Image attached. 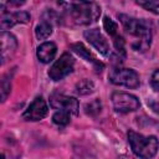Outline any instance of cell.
Returning <instances> with one entry per match:
<instances>
[{
    "instance_id": "6da1fadb",
    "label": "cell",
    "mask_w": 159,
    "mask_h": 159,
    "mask_svg": "<svg viewBox=\"0 0 159 159\" xmlns=\"http://www.w3.org/2000/svg\"><path fill=\"white\" fill-rule=\"evenodd\" d=\"M58 5L63 7L62 19L77 26L91 25L101 15V6L92 1H70Z\"/></svg>"
},
{
    "instance_id": "7a4b0ae2",
    "label": "cell",
    "mask_w": 159,
    "mask_h": 159,
    "mask_svg": "<svg viewBox=\"0 0 159 159\" xmlns=\"http://www.w3.org/2000/svg\"><path fill=\"white\" fill-rule=\"evenodd\" d=\"M118 19L123 25V29L127 34L133 36L135 40L132 42V48L135 52H145L149 50L152 43V25L145 19H137L124 14H119Z\"/></svg>"
},
{
    "instance_id": "3957f363",
    "label": "cell",
    "mask_w": 159,
    "mask_h": 159,
    "mask_svg": "<svg viewBox=\"0 0 159 159\" xmlns=\"http://www.w3.org/2000/svg\"><path fill=\"white\" fill-rule=\"evenodd\" d=\"M128 142L133 153L140 159L154 158L159 149V140L155 135H143L134 130H129Z\"/></svg>"
},
{
    "instance_id": "277c9868",
    "label": "cell",
    "mask_w": 159,
    "mask_h": 159,
    "mask_svg": "<svg viewBox=\"0 0 159 159\" xmlns=\"http://www.w3.org/2000/svg\"><path fill=\"white\" fill-rule=\"evenodd\" d=\"M108 78L116 86H123L132 89L138 88L140 84L139 75L132 68H123V67L113 68L109 72Z\"/></svg>"
},
{
    "instance_id": "5b68a950",
    "label": "cell",
    "mask_w": 159,
    "mask_h": 159,
    "mask_svg": "<svg viewBox=\"0 0 159 159\" xmlns=\"http://www.w3.org/2000/svg\"><path fill=\"white\" fill-rule=\"evenodd\" d=\"M73 67H75V60H73V57L68 52H65L50 67V70H48V77L52 81H61L65 77H67L70 73H72Z\"/></svg>"
},
{
    "instance_id": "8992f818",
    "label": "cell",
    "mask_w": 159,
    "mask_h": 159,
    "mask_svg": "<svg viewBox=\"0 0 159 159\" xmlns=\"http://www.w3.org/2000/svg\"><path fill=\"white\" fill-rule=\"evenodd\" d=\"M112 104L117 113H129L139 109V99L127 92H113L112 93Z\"/></svg>"
},
{
    "instance_id": "52a82bcc",
    "label": "cell",
    "mask_w": 159,
    "mask_h": 159,
    "mask_svg": "<svg viewBox=\"0 0 159 159\" xmlns=\"http://www.w3.org/2000/svg\"><path fill=\"white\" fill-rule=\"evenodd\" d=\"M50 106L56 111H63L73 116H77L80 111L78 101L75 97H70L62 93H52L50 96Z\"/></svg>"
},
{
    "instance_id": "ba28073f",
    "label": "cell",
    "mask_w": 159,
    "mask_h": 159,
    "mask_svg": "<svg viewBox=\"0 0 159 159\" xmlns=\"http://www.w3.org/2000/svg\"><path fill=\"white\" fill-rule=\"evenodd\" d=\"M48 113V107L42 96H37L22 113V118L29 122H37L43 119Z\"/></svg>"
},
{
    "instance_id": "9c48e42d",
    "label": "cell",
    "mask_w": 159,
    "mask_h": 159,
    "mask_svg": "<svg viewBox=\"0 0 159 159\" xmlns=\"http://www.w3.org/2000/svg\"><path fill=\"white\" fill-rule=\"evenodd\" d=\"M84 39L104 57H109L111 56V48H109V43L107 42L106 37L102 35V32L99 31V29H89L86 30L83 32Z\"/></svg>"
},
{
    "instance_id": "30bf717a",
    "label": "cell",
    "mask_w": 159,
    "mask_h": 159,
    "mask_svg": "<svg viewBox=\"0 0 159 159\" xmlns=\"http://www.w3.org/2000/svg\"><path fill=\"white\" fill-rule=\"evenodd\" d=\"M29 21H30V14H27L26 11L7 12L6 10H1L0 27L2 31L9 30L17 24H27Z\"/></svg>"
},
{
    "instance_id": "8fae6325",
    "label": "cell",
    "mask_w": 159,
    "mask_h": 159,
    "mask_svg": "<svg viewBox=\"0 0 159 159\" xmlns=\"http://www.w3.org/2000/svg\"><path fill=\"white\" fill-rule=\"evenodd\" d=\"M0 42H1V65H5L15 55L17 48V41L12 34L2 31L0 35Z\"/></svg>"
},
{
    "instance_id": "7c38bea8",
    "label": "cell",
    "mask_w": 159,
    "mask_h": 159,
    "mask_svg": "<svg viewBox=\"0 0 159 159\" xmlns=\"http://www.w3.org/2000/svg\"><path fill=\"white\" fill-rule=\"evenodd\" d=\"M56 52H57L56 43L52 42V41H47V42L41 43L37 47L36 56H37V58H39L40 62H42V63H50L55 58Z\"/></svg>"
},
{
    "instance_id": "4fadbf2b",
    "label": "cell",
    "mask_w": 159,
    "mask_h": 159,
    "mask_svg": "<svg viewBox=\"0 0 159 159\" xmlns=\"http://www.w3.org/2000/svg\"><path fill=\"white\" fill-rule=\"evenodd\" d=\"M52 34V22L47 20H42L36 27H35V35L39 40H46Z\"/></svg>"
},
{
    "instance_id": "5bb4252c",
    "label": "cell",
    "mask_w": 159,
    "mask_h": 159,
    "mask_svg": "<svg viewBox=\"0 0 159 159\" xmlns=\"http://www.w3.org/2000/svg\"><path fill=\"white\" fill-rule=\"evenodd\" d=\"M71 48H72L80 57H82L84 61H87V62H92V63H97V65H98V62L96 61V58L91 55L89 50H87V48L84 47L83 43H81V42L73 43V45H71Z\"/></svg>"
},
{
    "instance_id": "9a60e30c",
    "label": "cell",
    "mask_w": 159,
    "mask_h": 159,
    "mask_svg": "<svg viewBox=\"0 0 159 159\" xmlns=\"http://www.w3.org/2000/svg\"><path fill=\"white\" fill-rule=\"evenodd\" d=\"M75 91H76V93L81 94V96L91 94V93L94 91V83H93L91 80L83 78V80H81L80 82H77V83H76Z\"/></svg>"
},
{
    "instance_id": "2e32d148",
    "label": "cell",
    "mask_w": 159,
    "mask_h": 159,
    "mask_svg": "<svg viewBox=\"0 0 159 159\" xmlns=\"http://www.w3.org/2000/svg\"><path fill=\"white\" fill-rule=\"evenodd\" d=\"M71 120V114L63 111H56L52 116V122L58 127H66Z\"/></svg>"
},
{
    "instance_id": "e0dca14e",
    "label": "cell",
    "mask_w": 159,
    "mask_h": 159,
    "mask_svg": "<svg viewBox=\"0 0 159 159\" xmlns=\"http://www.w3.org/2000/svg\"><path fill=\"white\" fill-rule=\"evenodd\" d=\"M137 4L140 7L148 10V11L155 14V15H159V1H155V0H138Z\"/></svg>"
},
{
    "instance_id": "ac0fdd59",
    "label": "cell",
    "mask_w": 159,
    "mask_h": 159,
    "mask_svg": "<svg viewBox=\"0 0 159 159\" xmlns=\"http://www.w3.org/2000/svg\"><path fill=\"white\" fill-rule=\"evenodd\" d=\"M1 101L5 102L7 96L10 94V91H11V80H10V73L5 75L1 80Z\"/></svg>"
},
{
    "instance_id": "d6986e66",
    "label": "cell",
    "mask_w": 159,
    "mask_h": 159,
    "mask_svg": "<svg viewBox=\"0 0 159 159\" xmlns=\"http://www.w3.org/2000/svg\"><path fill=\"white\" fill-rule=\"evenodd\" d=\"M101 108H102V104H101V101L99 99H93L88 103L84 104V112L88 114V116H96L101 112Z\"/></svg>"
},
{
    "instance_id": "ffe728a7",
    "label": "cell",
    "mask_w": 159,
    "mask_h": 159,
    "mask_svg": "<svg viewBox=\"0 0 159 159\" xmlns=\"http://www.w3.org/2000/svg\"><path fill=\"white\" fill-rule=\"evenodd\" d=\"M103 26H104V29H106V31L111 35V36H116L117 35V30H118V26H117V24L112 20V19H109L108 16H106L104 19H103Z\"/></svg>"
},
{
    "instance_id": "44dd1931",
    "label": "cell",
    "mask_w": 159,
    "mask_h": 159,
    "mask_svg": "<svg viewBox=\"0 0 159 159\" xmlns=\"http://www.w3.org/2000/svg\"><path fill=\"white\" fill-rule=\"evenodd\" d=\"M150 84H152V87H153L157 92H159V68L153 72L152 78H150Z\"/></svg>"
}]
</instances>
